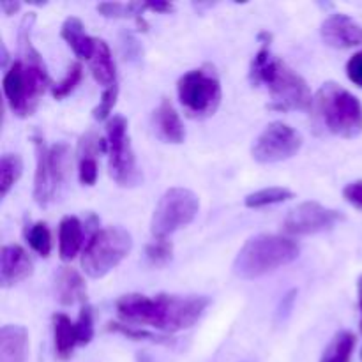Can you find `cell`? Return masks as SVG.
<instances>
[{"label": "cell", "instance_id": "obj_19", "mask_svg": "<svg viewBox=\"0 0 362 362\" xmlns=\"http://www.w3.org/2000/svg\"><path fill=\"white\" fill-rule=\"evenodd\" d=\"M83 244V226L76 216H66L59 226V255L64 262H71Z\"/></svg>", "mask_w": 362, "mask_h": 362}, {"label": "cell", "instance_id": "obj_14", "mask_svg": "<svg viewBox=\"0 0 362 362\" xmlns=\"http://www.w3.org/2000/svg\"><path fill=\"white\" fill-rule=\"evenodd\" d=\"M34 265L27 251L18 244H7L0 251V283L4 288L30 278Z\"/></svg>", "mask_w": 362, "mask_h": 362}, {"label": "cell", "instance_id": "obj_35", "mask_svg": "<svg viewBox=\"0 0 362 362\" xmlns=\"http://www.w3.org/2000/svg\"><path fill=\"white\" fill-rule=\"evenodd\" d=\"M0 7H2L4 13L9 16V14H14L18 9H20L21 4L20 2H6V0H4V2H0Z\"/></svg>", "mask_w": 362, "mask_h": 362}, {"label": "cell", "instance_id": "obj_32", "mask_svg": "<svg viewBox=\"0 0 362 362\" xmlns=\"http://www.w3.org/2000/svg\"><path fill=\"white\" fill-rule=\"evenodd\" d=\"M346 76L354 85L362 88V49L354 53L349 62H346Z\"/></svg>", "mask_w": 362, "mask_h": 362}, {"label": "cell", "instance_id": "obj_2", "mask_svg": "<svg viewBox=\"0 0 362 362\" xmlns=\"http://www.w3.org/2000/svg\"><path fill=\"white\" fill-rule=\"evenodd\" d=\"M250 78L253 85L262 83L267 87L272 110L308 112L313 108L315 99L306 80L299 73H296L288 64L272 55L269 49V41H264V46L255 55L253 62H251Z\"/></svg>", "mask_w": 362, "mask_h": 362}, {"label": "cell", "instance_id": "obj_23", "mask_svg": "<svg viewBox=\"0 0 362 362\" xmlns=\"http://www.w3.org/2000/svg\"><path fill=\"white\" fill-rule=\"evenodd\" d=\"M23 173V161L18 154H4L0 159V197H6Z\"/></svg>", "mask_w": 362, "mask_h": 362}, {"label": "cell", "instance_id": "obj_7", "mask_svg": "<svg viewBox=\"0 0 362 362\" xmlns=\"http://www.w3.org/2000/svg\"><path fill=\"white\" fill-rule=\"evenodd\" d=\"M133 247V239L129 232L120 226L101 228L90 237L81 257V267L90 278H105L112 272Z\"/></svg>", "mask_w": 362, "mask_h": 362}, {"label": "cell", "instance_id": "obj_34", "mask_svg": "<svg viewBox=\"0 0 362 362\" xmlns=\"http://www.w3.org/2000/svg\"><path fill=\"white\" fill-rule=\"evenodd\" d=\"M154 11V13H172L173 4L170 2H145V11Z\"/></svg>", "mask_w": 362, "mask_h": 362}, {"label": "cell", "instance_id": "obj_9", "mask_svg": "<svg viewBox=\"0 0 362 362\" xmlns=\"http://www.w3.org/2000/svg\"><path fill=\"white\" fill-rule=\"evenodd\" d=\"M200 200L186 187H172L159 198L151 221V232L156 239H168L177 230L184 228L197 218Z\"/></svg>", "mask_w": 362, "mask_h": 362}, {"label": "cell", "instance_id": "obj_36", "mask_svg": "<svg viewBox=\"0 0 362 362\" xmlns=\"http://www.w3.org/2000/svg\"><path fill=\"white\" fill-rule=\"evenodd\" d=\"M357 293H359V311H361V331H362V276L357 281Z\"/></svg>", "mask_w": 362, "mask_h": 362}, {"label": "cell", "instance_id": "obj_15", "mask_svg": "<svg viewBox=\"0 0 362 362\" xmlns=\"http://www.w3.org/2000/svg\"><path fill=\"white\" fill-rule=\"evenodd\" d=\"M152 124L158 138H161L166 144H182L186 138V129L180 120V115L177 113L175 106L172 105L170 99H163L158 108L154 110L152 115Z\"/></svg>", "mask_w": 362, "mask_h": 362}, {"label": "cell", "instance_id": "obj_13", "mask_svg": "<svg viewBox=\"0 0 362 362\" xmlns=\"http://www.w3.org/2000/svg\"><path fill=\"white\" fill-rule=\"evenodd\" d=\"M322 39L325 45L338 49L362 46V25L349 14H332L322 23Z\"/></svg>", "mask_w": 362, "mask_h": 362}, {"label": "cell", "instance_id": "obj_25", "mask_svg": "<svg viewBox=\"0 0 362 362\" xmlns=\"http://www.w3.org/2000/svg\"><path fill=\"white\" fill-rule=\"evenodd\" d=\"M98 11L106 18H138L145 11V2H103L98 6Z\"/></svg>", "mask_w": 362, "mask_h": 362}, {"label": "cell", "instance_id": "obj_16", "mask_svg": "<svg viewBox=\"0 0 362 362\" xmlns=\"http://www.w3.org/2000/svg\"><path fill=\"white\" fill-rule=\"evenodd\" d=\"M57 300L64 306H73L76 303H85L87 299V285L76 269L62 267L55 278Z\"/></svg>", "mask_w": 362, "mask_h": 362}, {"label": "cell", "instance_id": "obj_1", "mask_svg": "<svg viewBox=\"0 0 362 362\" xmlns=\"http://www.w3.org/2000/svg\"><path fill=\"white\" fill-rule=\"evenodd\" d=\"M209 304L211 300L207 297L197 296L159 293L148 297L141 293H127L117 300L115 308L119 317L127 324L147 325L163 332H180L193 327Z\"/></svg>", "mask_w": 362, "mask_h": 362}, {"label": "cell", "instance_id": "obj_17", "mask_svg": "<svg viewBox=\"0 0 362 362\" xmlns=\"http://www.w3.org/2000/svg\"><path fill=\"white\" fill-rule=\"evenodd\" d=\"M28 354V332L21 325L0 329V362H25Z\"/></svg>", "mask_w": 362, "mask_h": 362}, {"label": "cell", "instance_id": "obj_38", "mask_svg": "<svg viewBox=\"0 0 362 362\" xmlns=\"http://www.w3.org/2000/svg\"><path fill=\"white\" fill-rule=\"evenodd\" d=\"M361 361H362V349H361Z\"/></svg>", "mask_w": 362, "mask_h": 362}, {"label": "cell", "instance_id": "obj_27", "mask_svg": "<svg viewBox=\"0 0 362 362\" xmlns=\"http://www.w3.org/2000/svg\"><path fill=\"white\" fill-rule=\"evenodd\" d=\"M81 76H83V67H81L80 62L71 64V67L67 69L66 76L59 81L57 85H53L52 94L55 99H64L71 94V92L76 88V85L81 81Z\"/></svg>", "mask_w": 362, "mask_h": 362}, {"label": "cell", "instance_id": "obj_28", "mask_svg": "<svg viewBox=\"0 0 362 362\" xmlns=\"http://www.w3.org/2000/svg\"><path fill=\"white\" fill-rule=\"evenodd\" d=\"M108 331L119 332V334L126 336L129 339H136V341H152L159 343V345H170V339L166 336H158L152 334V332L144 331V329H138L134 325H122V324H108Z\"/></svg>", "mask_w": 362, "mask_h": 362}, {"label": "cell", "instance_id": "obj_26", "mask_svg": "<svg viewBox=\"0 0 362 362\" xmlns=\"http://www.w3.org/2000/svg\"><path fill=\"white\" fill-rule=\"evenodd\" d=\"M27 240L35 253L45 258L49 257V253H52V232L46 226V223H34L27 232Z\"/></svg>", "mask_w": 362, "mask_h": 362}, {"label": "cell", "instance_id": "obj_11", "mask_svg": "<svg viewBox=\"0 0 362 362\" xmlns=\"http://www.w3.org/2000/svg\"><path fill=\"white\" fill-rule=\"evenodd\" d=\"M300 147H303L300 133L285 122H271L253 144L251 154L255 161L269 165V163H279L293 158Z\"/></svg>", "mask_w": 362, "mask_h": 362}, {"label": "cell", "instance_id": "obj_5", "mask_svg": "<svg viewBox=\"0 0 362 362\" xmlns=\"http://www.w3.org/2000/svg\"><path fill=\"white\" fill-rule=\"evenodd\" d=\"M315 112L329 133L356 138L362 133V105L359 99L334 81H327L315 95Z\"/></svg>", "mask_w": 362, "mask_h": 362}, {"label": "cell", "instance_id": "obj_4", "mask_svg": "<svg viewBox=\"0 0 362 362\" xmlns=\"http://www.w3.org/2000/svg\"><path fill=\"white\" fill-rule=\"evenodd\" d=\"M297 257H299V246L296 240L262 233L251 237L240 247L233 262V274L240 279H257L292 264Z\"/></svg>", "mask_w": 362, "mask_h": 362}, {"label": "cell", "instance_id": "obj_22", "mask_svg": "<svg viewBox=\"0 0 362 362\" xmlns=\"http://www.w3.org/2000/svg\"><path fill=\"white\" fill-rule=\"evenodd\" d=\"M354 349H356V334L349 331L339 332L324 350L320 362H350Z\"/></svg>", "mask_w": 362, "mask_h": 362}, {"label": "cell", "instance_id": "obj_3", "mask_svg": "<svg viewBox=\"0 0 362 362\" xmlns=\"http://www.w3.org/2000/svg\"><path fill=\"white\" fill-rule=\"evenodd\" d=\"M34 21V20H32ZM30 21V25H32ZM28 16L21 25V46H23V59L14 60L4 76V94H6L9 108L18 117H30L39 106V101L45 95L49 85V76L46 73L45 62L41 55L30 45V25Z\"/></svg>", "mask_w": 362, "mask_h": 362}, {"label": "cell", "instance_id": "obj_6", "mask_svg": "<svg viewBox=\"0 0 362 362\" xmlns=\"http://www.w3.org/2000/svg\"><path fill=\"white\" fill-rule=\"evenodd\" d=\"M35 148V177H34V200L35 204L46 207L55 200L60 187L69 177L71 154L66 144H55L48 147L42 134L34 133L32 136Z\"/></svg>", "mask_w": 362, "mask_h": 362}, {"label": "cell", "instance_id": "obj_37", "mask_svg": "<svg viewBox=\"0 0 362 362\" xmlns=\"http://www.w3.org/2000/svg\"><path fill=\"white\" fill-rule=\"evenodd\" d=\"M136 362H154V361H152V357L147 356V354H138Z\"/></svg>", "mask_w": 362, "mask_h": 362}, {"label": "cell", "instance_id": "obj_18", "mask_svg": "<svg viewBox=\"0 0 362 362\" xmlns=\"http://www.w3.org/2000/svg\"><path fill=\"white\" fill-rule=\"evenodd\" d=\"M60 35H62L64 41L71 46V49H73L80 59H92V55H94L95 52V45H98V39L90 37V35L85 32L83 21H81L80 18H67V20L64 21L62 28H60Z\"/></svg>", "mask_w": 362, "mask_h": 362}, {"label": "cell", "instance_id": "obj_12", "mask_svg": "<svg viewBox=\"0 0 362 362\" xmlns=\"http://www.w3.org/2000/svg\"><path fill=\"white\" fill-rule=\"evenodd\" d=\"M343 214L324 207L318 202H304L288 212L283 223V230L290 235H311V233L331 230Z\"/></svg>", "mask_w": 362, "mask_h": 362}, {"label": "cell", "instance_id": "obj_33", "mask_svg": "<svg viewBox=\"0 0 362 362\" xmlns=\"http://www.w3.org/2000/svg\"><path fill=\"white\" fill-rule=\"evenodd\" d=\"M343 198L350 205H354L357 211H362V179L346 184L345 189H343Z\"/></svg>", "mask_w": 362, "mask_h": 362}, {"label": "cell", "instance_id": "obj_10", "mask_svg": "<svg viewBox=\"0 0 362 362\" xmlns=\"http://www.w3.org/2000/svg\"><path fill=\"white\" fill-rule=\"evenodd\" d=\"M106 144L110 154V175L119 186L134 187L140 184L141 172L129 141L127 120L122 115H113L106 122Z\"/></svg>", "mask_w": 362, "mask_h": 362}, {"label": "cell", "instance_id": "obj_24", "mask_svg": "<svg viewBox=\"0 0 362 362\" xmlns=\"http://www.w3.org/2000/svg\"><path fill=\"white\" fill-rule=\"evenodd\" d=\"M293 193L286 187H265V189L255 191V193L247 194L244 204L246 207L250 209H262L267 207V205H274V204H283L286 200H292Z\"/></svg>", "mask_w": 362, "mask_h": 362}, {"label": "cell", "instance_id": "obj_30", "mask_svg": "<svg viewBox=\"0 0 362 362\" xmlns=\"http://www.w3.org/2000/svg\"><path fill=\"white\" fill-rule=\"evenodd\" d=\"M173 247L172 243L168 239H156L154 243H151L145 250V255H147V260L151 262L152 265L159 267V265H165L166 262L172 260Z\"/></svg>", "mask_w": 362, "mask_h": 362}, {"label": "cell", "instance_id": "obj_21", "mask_svg": "<svg viewBox=\"0 0 362 362\" xmlns=\"http://www.w3.org/2000/svg\"><path fill=\"white\" fill-rule=\"evenodd\" d=\"M88 62H90L92 76L95 78V81H98V83L106 85V87H112V85H115V78H117L115 62H113L110 46L106 45L103 39H98L95 52Z\"/></svg>", "mask_w": 362, "mask_h": 362}, {"label": "cell", "instance_id": "obj_8", "mask_svg": "<svg viewBox=\"0 0 362 362\" xmlns=\"http://www.w3.org/2000/svg\"><path fill=\"white\" fill-rule=\"evenodd\" d=\"M177 94L187 115L193 119H207L214 115L221 105V81L211 66L198 67L180 76Z\"/></svg>", "mask_w": 362, "mask_h": 362}, {"label": "cell", "instance_id": "obj_29", "mask_svg": "<svg viewBox=\"0 0 362 362\" xmlns=\"http://www.w3.org/2000/svg\"><path fill=\"white\" fill-rule=\"evenodd\" d=\"M76 334L78 345H88L94 338V313H92V308L88 304H83L80 315H78Z\"/></svg>", "mask_w": 362, "mask_h": 362}, {"label": "cell", "instance_id": "obj_20", "mask_svg": "<svg viewBox=\"0 0 362 362\" xmlns=\"http://www.w3.org/2000/svg\"><path fill=\"white\" fill-rule=\"evenodd\" d=\"M53 336H55V352L62 361L73 356V350L78 345L76 324L64 313L53 315Z\"/></svg>", "mask_w": 362, "mask_h": 362}, {"label": "cell", "instance_id": "obj_31", "mask_svg": "<svg viewBox=\"0 0 362 362\" xmlns=\"http://www.w3.org/2000/svg\"><path fill=\"white\" fill-rule=\"evenodd\" d=\"M117 98H119V85H112V87H106V90L103 92L101 99H99V105L94 108V119L105 120L108 119L110 113H112L113 106H115Z\"/></svg>", "mask_w": 362, "mask_h": 362}]
</instances>
